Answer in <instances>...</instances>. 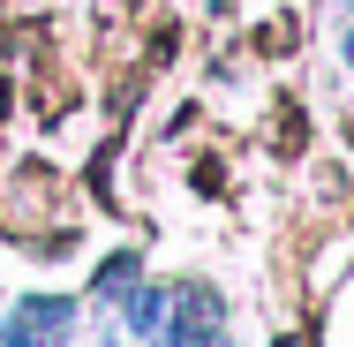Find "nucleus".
<instances>
[{
    "instance_id": "nucleus-1",
    "label": "nucleus",
    "mask_w": 354,
    "mask_h": 347,
    "mask_svg": "<svg viewBox=\"0 0 354 347\" xmlns=\"http://www.w3.org/2000/svg\"><path fill=\"white\" fill-rule=\"evenodd\" d=\"M166 302H174L166 287H129V294H121V325H129L136 340H158V332H166Z\"/></svg>"
}]
</instances>
